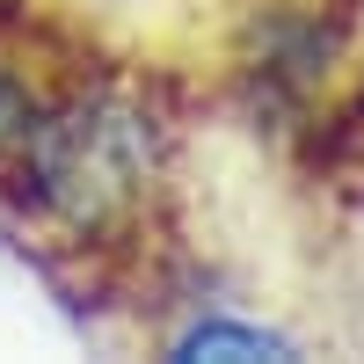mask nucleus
Instances as JSON below:
<instances>
[{"label":"nucleus","mask_w":364,"mask_h":364,"mask_svg":"<svg viewBox=\"0 0 364 364\" xmlns=\"http://www.w3.org/2000/svg\"><path fill=\"white\" fill-rule=\"evenodd\" d=\"M0 190L44 240H117L161 190V124L124 80L44 87L0 146Z\"/></svg>","instance_id":"obj_1"},{"label":"nucleus","mask_w":364,"mask_h":364,"mask_svg":"<svg viewBox=\"0 0 364 364\" xmlns=\"http://www.w3.org/2000/svg\"><path fill=\"white\" fill-rule=\"evenodd\" d=\"M168 357L182 364H240V357H299V343L284 328H262V321H240V314H197L168 336Z\"/></svg>","instance_id":"obj_2"}]
</instances>
